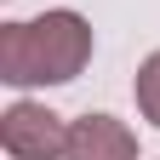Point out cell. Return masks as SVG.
Masks as SVG:
<instances>
[{
    "mask_svg": "<svg viewBox=\"0 0 160 160\" xmlns=\"http://www.w3.org/2000/svg\"><path fill=\"white\" fill-rule=\"evenodd\" d=\"M132 97H137V114L160 126V52H149L143 63H137V80H132Z\"/></svg>",
    "mask_w": 160,
    "mask_h": 160,
    "instance_id": "4",
    "label": "cell"
},
{
    "mask_svg": "<svg viewBox=\"0 0 160 160\" xmlns=\"http://www.w3.org/2000/svg\"><path fill=\"white\" fill-rule=\"evenodd\" d=\"M63 160H137V132L114 114H80V120H69Z\"/></svg>",
    "mask_w": 160,
    "mask_h": 160,
    "instance_id": "3",
    "label": "cell"
},
{
    "mask_svg": "<svg viewBox=\"0 0 160 160\" xmlns=\"http://www.w3.org/2000/svg\"><path fill=\"white\" fill-rule=\"evenodd\" d=\"M0 149L12 160H63L69 154V120L57 109H46V103L17 97L0 114Z\"/></svg>",
    "mask_w": 160,
    "mask_h": 160,
    "instance_id": "2",
    "label": "cell"
},
{
    "mask_svg": "<svg viewBox=\"0 0 160 160\" xmlns=\"http://www.w3.org/2000/svg\"><path fill=\"white\" fill-rule=\"evenodd\" d=\"M92 46H97L92 23L69 6H52L40 17H23V23H0V80L17 92L69 86L86 74Z\"/></svg>",
    "mask_w": 160,
    "mask_h": 160,
    "instance_id": "1",
    "label": "cell"
}]
</instances>
